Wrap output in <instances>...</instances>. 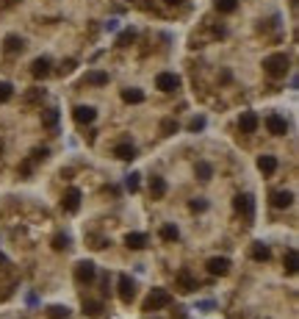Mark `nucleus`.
Segmentation results:
<instances>
[{"instance_id":"1","label":"nucleus","mask_w":299,"mask_h":319,"mask_svg":"<svg viewBox=\"0 0 299 319\" xmlns=\"http://www.w3.org/2000/svg\"><path fill=\"white\" fill-rule=\"evenodd\" d=\"M264 70H266V75H272V78H286V73L291 70V59H288L286 53H274V56H269V59L264 61Z\"/></svg>"},{"instance_id":"2","label":"nucleus","mask_w":299,"mask_h":319,"mask_svg":"<svg viewBox=\"0 0 299 319\" xmlns=\"http://www.w3.org/2000/svg\"><path fill=\"white\" fill-rule=\"evenodd\" d=\"M166 305H172V294L166 289H152L150 297L144 300V311H161Z\"/></svg>"},{"instance_id":"3","label":"nucleus","mask_w":299,"mask_h":319,"mask_svg":"<svg viewBox=\"0 0 299 319\" xmlns=\"http://www.w3.org/2000/svg\"><path fill=\"white\" fill-rule=\"evenodd\" d=\"M97 277V266L92 264V261H80L78 266H75V280L84 286V283H92Z\"/></svg>"},{"instance_id":"4","label":"nucleus","mask_w":299,"mask_h":319,"mask_svg":"<svg viewBox=\"0 0 299 319\" xmlns=\"http://www.w3.org/2000/svg\"><path fill=\"white\" fill-rule=\"evenodd\" d=\"M236 211L244 214L252 222V219H255V200H252V194H238V197H236Z\"/></svg>"},{"instance_id":"5","label":"nucleus","mask_w":299,"mask_h":319,"mask_svg":"<svg viewBox=\"0 0 299 319\" xmlns=\"http://www.w3.org/2000/svg\"><path fill=\"white\" fill-rule=\"evenodd\" d=\"M266 128H269V133H274V136H286L288 122H286V117H280V114H269L266 117Z\"/></svg>"},{"instance_id":"6","label":"nucleus","mask_w":299,"mask_h":319,"mask_svg":"<svg viewBox=\"0 0 299 319\" xmlns=\"http://www.w3.org/2000/svg\"><path fill=\"white\" fill-rule=\"evenodd\" d=\"M258 125H260V120H258L255 111H244V114L238 117V128H241V133H255V131H258Z\"/></svg>"},{"instance_id":"7","label":"nucleus","mask_w":299,"mask_h":319,"mask_svg":"<svg viewBox=\"0 0 299 319\" xmlns=\"http://www.w3.org/2000/svg\"><path fill=\"white\" fill-rule=\"evenodd\" d=\"M156 86H158L161 92H174V89L180 86V78H178L174 73H161V75L156 78Z\"/></svg>"},{"instance_id":"8","label":"nucleus","mask_w":299,"mask_h":319,"mask_svg":"<svg viewBox=\"0 0 299 319\" xmlns=\"http://www.w3.org/2000/svg\"><path fill=\"white\" fill-rule=\"evenodd\" d=\"M133 297H136V286H133V280L128 275H120V300L130 302Z\"/></svg>"},{"instance_id":"9","label":"nucleus","mask_w":299,"mask_h":319,"mask_svg":"<svg viewBox=\"0 0 299 319\" xmlns=\"http://www.w3.org/2000/svg\"><path fill=\"white\" fill-rule=\"evenodd\" d=\"M72 117H75V122H78V125H89V122H94L97 111L92 109V106H78V109L72 111Z\"/></svg>"},{"instance_id":"10","label":"nucleus","mask_w":299,"mask_h":319,"mask_svg":"<svg viewBox=\"0 0 299 319\" xmlns=\"http://www.w3.org/2000/svg\"><path fill=\"white\" fill-rule=\"evenodd\" d=\"M64 208L70 211V214H75V211L80 208V189H66V194H64Z\"/></svg>"},{"instance_id":"11","label":"nucleus","mask_w":299,"mask_h":319,"mask_svg":"<svg viewBox=\"0 0 299 319\" xmlns=\"http://www.w3.org/2000/svg\"><path fill=\"white\" fill-rule=\"evenodd\" d=\"M22 48H25V42L17 37V34H8V37L3 39V50H6L8 56H14V53H22Z\"/></svg>"},{"instance_id":"12","label":"nucleus","mask_w":299,"mask_h":319,"mask_svg":"<svg viewBox=\"0 0 299 319\" xmlns=\"http://www.w3.org/2000/svg\"><path fill=\"white\" fill-rule=\"evenodd\" d=\"M30 75L34 78H44V75H50V59H36L34 64H30Z\"/></svg>"},{"instance_id":"13","label":"nucleus","mask_w":299,"mask_h":319,"mask_svg":"<svg viewBox=\"0 0 299 319\" xmlns=\"http://www.w3.org/2000/svg\"><path fill=\"white\" fill-rule=\"evenodd\" d=\"M208 272H210V275H228V272H230V261L228 258H210L208 261Z\"/></svg>"},{"instance_id":"14","label":"nucleus","mask_w":299,"mask_h":319,"mask_svg":"<svg viewBox=\"0 0 299 319\" xmlns=\"http://www.w3.org/2000/svg\"><path fill=\"white\" fill-rule=\"evenodd\" d=\"M150 194H152V200H161L164 194H166V181L156 175V178L150 181Z\"/></svg>"},{"instance_id":"15","label":"nucleus","mask_w":299,"mask_h":319,"mask_svg":"<svg viewBox=\"0 0 299 319\" xmlns=\"http://www.w3.org/2000/svg\"><path fill=\"white\" fill-rule=\"evenodd\" d=\"M291 203H294V194L291 192H274V194H272V205H274V208H288Z\"/></svg>"},{"instance_id":"16","label":"nucleus","mask_w":299,"mask_h":319,"mask_svg":"<svg viewBox=\"0 0 299 319\" xmlns=\"http://www.w3.org/2000/svg\"><path fill=\"white\" fill-rule=\"evenodd\" d=\"M84 84H89V86H106L108 84V75L100 73V70H92V73H86Z\"/></svg>"},{"instance_id":"17","label":"nucleus","mask_w":299,"mask_h":319,"mask_svg":"<svg viewBox=\"0 0 299 319\" xmlns=\"http://www.w3.org/2000/svg\"><path fill=\"white\" fill-rule=\"evenodd\" d=\"M252 258H255V261H269L272 258V250L264 244V241H255V244H252Z\"/></svg>"},{"instance_id":"18","label":"nucleus","mask_w":299,"mask_h":319,"mask_svg":"<svg viewBox=\"0 0 299 319\" xmlns=\"http://www.w3.org/2000/svg\"><path fill=\"white\" fill-rule=\"evenodd\" d=\"M258 169H260L264 175H272L277 169V158L274 156H260L258 158Z\"/></svg>"},{"instance_id":"19","label":"nucleus","mask_w":299,"mask_h":319,"mask_svg":"<svg viewBox=\"0 0 299 319\" xmlns=\"http://www.w3.org/2000/svg\"><path fill=\"white\" fill-rule=\"evenodd\" d=\"M114 156L122 158V161H133V158H136V147H133V145H116L114 147Z\"/></svg>"},{"instance_id":"20","label":"nucleus","mask_w":299,"mask_h":319,"mask_svg":"<svg viewBox=\"0 0 299 319\" xmlns=\"http://www.w3.org/2000/svg\"><path fill=\"white\" fill-rule=\"evenodd\" d=\"M125 244L130 247V250H142V247H147V236H144V233H128L125 236Z\"/></svg>"},{"instance_id":"21","label":"nucleus","mask_w":299,"mask_h":319,"mask_svg":"<svg viewBox=\"0 0 299 319\" xmlns=\"http://www.w3.org/2000/svg\"><path fill=\"white\" fill-rule=\"evenodd\" d=\"M194 175H197L200 181H210V178H214V167H210L208 161H197V167H194Z\"/></svg>"},{"instance_id":"22","label":"nucleus","mask_w":299,"mask_h":319,"mask_svg":"<svg viewBox=\"0 0 299 319\" xmlns=\"http://www.w3.org/2000/svg\"><path fill=\"white\" fill-rule=\"evenodd\" d=\"M42 125L44 128H50V131H56L58 128V109H48L42 114Z\"/></svg>"},{"instance_id":"23","label":"nucleus","mask_w":299,"mask_h":319,"mask_svg":"<svg viewBox=\"0 0 299 319\" xmlns=\"http://www.w3.org/2000/svg\"><path fill=\"white\" fill-rule=\"evenodd\" d=\"M178 286H180V291H194V289H197V283L192 280V275H188L186 269L178 275Z\"/></svg>"},{"instance_id":"24","label":"nucleus","mask_w":299,"mask_h":319,"mask_svg":"<svg viewBox=\"0 0 299 319\" xmlns=\"http://www.w3.org/2000/svg\"><path fill=\"white\" fill-rule=\"evenodd\" d=\"M48 319H70V308L66 305H50L48 308Z\"/></svg>"},{"instance_id":"25","label":"nucleus","mask_w":299,"mask_h":319,"mask_svg":"<svg viewBox=\"0 0 299 319\" xmlns=\"http://www.w3.org/2000/svg\"><path fill=\"white\" fill-rule=\"evenodd\" d=\"M174 133H178V122H174L172 117L161 120V136H174Z\"/></svg>"},{"instance_id":"26","label":"nucleus","mask_w":299,"mask_h":319,"mask_svg":"<svg viewBox=\"0 0 299 319\" xmlns=\"http://www.w3.org/2000/svg\"><path fill=\"white\" fill-rule=\"evenodd\" d=\"M236 6H238V0H216V12H219V14L236 12Z\"/></svg>"},{"instance_id":"27","label":"nucleus","mask_w":299,"mask_h":319,"mask_svg":"<svg viewBox=\"0 0 299 319\" xmlns=\"http://www.w3.org/2000/svg\"><path fill=\"white\" fill-rule=\"evenodd\" d=\"M122 100H125V103H142L144 100V92L142 89H125V92H122Z\"/></svg>"},{"instance_id":"28","label":"nucleus","mask_w":299,"mask_h":319,"mask_svg":"<svg viewBox=\"0 0 299 319\" xmlns=\"http://www.w3.org/2000/svg\"><path fill=\"white\" fill-rule=\"evenodd\" d=\"M84 311L89 313V316H100V313H102V302H97V300H84Z\"/></svg>"},{"instance_id":"29","label":"nucleus","mask_w":299,"mask_h":319,"mask_svg":"<svg viewBox=\"0 0 299 319\" xmlns=\"http://www.w3.org/2000/svg\"><path fill=\"white\" fill-rule=\"evenodd\" d=\"M178 236H180V230L174 228V225H164L161 228V239L164 241H178Z\"/></svg>"},{"instance_id":"30","label":"nucleus","mask_w":299,"mask_h":319,"mask_svg":"<svg viewBox=\"0 0 299 319\" xmlns=\"http://www.w3.org/2000/svg\"><path fill=\"white\" fill-rule=\"evenodd\" d=\"M286 272H288V275H294V272H296V250H294V247L286 253Z\"/></svg>"},{"instance_id":"31","label":"nucleus","mask_w":299,"mask_h":319,"mask_svg":"<svg viewBox=\"0 0 299 319\" xmlns=\"http://www.w3.org/2000/svg\"><path fill=\"white\" fill-rule=\"evenodd\" d=\"M12 95H14V86L8 81H0V103H8Z\"/></svg>"},{"instance_id":"32","label":"nucleus","mask_w":299,"mask_h":319,"mask_svg":"<svg viewBox=\"0 0 299 319\" xmlns=\"http://www.w3.org/2000/svg\"><path fill=\"white\" fill-rule=\"evenodd\" d=\"M133 39H136V31H122L120 34V39H116V45H128V42H133Z\"/></svg>"},{"instance_id":"33","label":"nucleus","mask_w":299,"mask_h":319,"mask_svg":"<svg viewBox=\"0 0 299 319\" xmlns=\"http://www.w3.org/2000/svg\"><path fill=\"white\" fill-rule=\"evenodd\" d=\"M138 178H142V175H136V172H133L130 178H128V181H125L128 192H138Z\"/></svg>"},{"instance_id":"34","label":"nucleus","mask_w":299,"mask_h":319,"mask_svg":"<svg viewBox=\"0 0 299 319\" xmlns=\"http://www.w3.org/2000/svg\"><path fill=\"white\" fill-rule=\"evenodd\" d=\"M202 128H205V117H194V120L188 122V131H194V133L202 131Z\"/></svg>"},{"instance_id":"35","label":"nucleus","mask_w":299,"mask_h":319,"mask_svg":"<svg viewBox=\"0 0 299 319\" xmlns=\"http://www.w3.org/2000/svg\"><path fill=\"white\" fill-rule=\"evenodd\" d=\"M42 97H44V89H34L25 95V103H36V100H42Z\"/></svg>"},{"instance_id":"36","label":"nucleus","mask_w":299,"mask_h":319,"mask_svg":"<svg viewBox=\"0 0 299 319\" xmlns=\"http://www.w3.org/2000/svg\"><path fill=\"white\" fill-rule=\"evenodd\" d=\"M66 244H70V236H61V233H58V236L53 239V247H56V250H64Z\"/></svg>"},{"instance_id":"37","label":"nucleus","mask_w":299,"mask_h":319,"mask_svg":"<svg viewBox=\"0 0 299 319\" xmlns=\"http://www.w3.org/2000/svg\"><path fill=\"white\" fill-rule=\"evenodd\" d=\"M205 208H208V200H202V197L192 200V211H205Z\"/></svg>"},{"instance_id":"38","label":"nucleus","mask_w":299,"mask_h":319,"mask_svg":"<svg viewBox=\"0 0 299 319\" xmlns=\"http://www.w3.org/2000/svg\"><path fill=\"white\" fill-rule=\"evenodd\" d=\"M72 70H75V59H66V61H64V70H61V73H72Z\"/></svg>"},{"instance_id":"39","label":"nucleus","mask_w":299,"mask_h":319,"mask_svg":"<svg viewBox=\"0 0 299 319\" xmlns=\"http://www.w3.org/2000/svg\"><path fill=\"white\" fill-rule=\"evenodd\" d=\"M172 319H188V316H186L183 308H174V311H172Z\"/></svg>"},{"instance_id":"40","label":"nucleus","mask_w":299,"mask_h":319,"mask_svg":"<svg viewBox=\"0 0 299 319\" xmlns=\"http://www.w3.org/2000/svg\"><path fill=\"white\" fill-rule=\"evenodd\" d=\"M116 28H120V23H116V20H108V23H106V31H116Z\"/></svg>"},{"instance_id":"41","label":"nucleus","mask_w":299,"mask_h":319,"mask_svg":"<svg viewBox=\"0 0 299 319\" xmlns=\"http://www.w3.org/2000/svg\"><path fill=\"white\" fill-rule=\"evenodd\" d=\"M30 169H34V164H30V161H25V164H22V167H20V172H22V175H28V172H30Z\"/></svg>"},{"instance_id":"42","label":"nucleus","mask_w":299,"mask_h":319,"mask_svg":"<svg viewBox=\"0 0 299 319\" xmlns=\"http://www.w3.org/2000/svg\"><path fill=\"white\" fill-rule=\"evenodd\" d=\"M164 3H166V6H180L183 0H164Z\"/></svg>"},{"instance_id":"43","label":"nucleus","mask_w":299,"mask_h":319,"mask_svg":"<svg viewBox=\"0 0 299 319\" xmlns=\"http://www.w3.org/2000/svg\"><path fill=\"white\" fill-rule=\"evenodd\" d=\"M6 264H8V258H6L3 253H0V266H6Z\"/></svg>"},{"instance_id":"44","label":"nucleus","mask_w":299,"mask_h":319,"mask_svg":"<svg viewBox=\"0 0 299 319\" xmlns=\"http://www.w3.org/2000/svg\"><path fill=\"white\" fill-rule=\"evenodd\" d=\"M6 3H17V0H6Z\"/></svg>"},{"instance_id":"45","label":"nucleus","mask_w":299,"mask_h":319,"mask_svg":"<svg viewBox=\"0 0 299 319\" xmlns=\"http://www.w3.org/2000/svg\"><path fill=\"white\" fill-rule=\"evenodd\" d=\"M150 319H156V316H150Z\"/></svg>"}]
</instances>
